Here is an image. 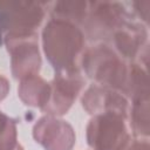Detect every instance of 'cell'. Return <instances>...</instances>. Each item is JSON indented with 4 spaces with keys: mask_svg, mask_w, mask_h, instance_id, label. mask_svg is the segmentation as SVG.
<instances>
[{
    "mask_svg": "<svg viewBox=\"0 0 150 150\" xmlns=\"http://www.w3.org/2000/svg\"><path fill=\"white\" fill-rule=\"evenodd\" d=\"M41 49L55 73L81 71L86 36L80 26L50 18L41 30Z\"/></svg>",
    "mask_w": 150,
    "mask_h": 150,
    "instance_id": "6da1fadb",
    "label": "cell"
},
{
    "mask_svg": "<svg viewBox=\"0 0 150 150\" xmlns=\"http://www.w3.org/2000/svg\"><path fill=\"white\" fill-rule=\"evenodd\" d=\"M130 62L122 59L107 42L86 48L81 59V70L93 83L115 89L123 94Z\"/></svg>",
    "mask_w": 150,
    "mask_h": 150,
    "instance_id": "7a4b0ae2",
    "label": "cell"
},
{
    "mask_svg": "<svg viewBox=\"0 0 150 150\" xmlns=\"http://www.w3.org/2000/svg\"><path fill=\"white\" fill-rule=\"evenodd\" d=\"M48 7L43 1H0V47L7 39L35 34Z\"/></svg>",
    "mask_w": 150,
    "mask_h": 150,
    "instance_id": "3957f363",
    "label": "cell"
},
{
    "mask_svg": "<svg viewBox=\"0 0 150 150\" xmlns=\"http://www.w3.org/2000/svg\"><path fill=\"white\" fill-rule=\"evenodd\" d=\"M131 19L135 18L124 2L89 1L88 13L81 28L86 39L95 43H108L114 33Z\"/></svg>",
    "mask_w": 150,
    "mask_h": 150,
    "instance_id": "277c9868",
    "label": "cell"
},
{
    "mask_svg": "<svg viewBox=\"0 0 150 150\" xmlns=\"http://www.w3.org/2000/svg\"><path fill=\"white\" fill-rule=\"evenodd\" d=\"M86 141L91 150H124L131 142L128 117L116 112L91 116L86 127Z\"/></svg>",
    "mask_w": 150,
    "mask_h": 150,
    "instance_id": "5b68a950",
    "label": "cell"
},
{
    "mask_svg": "<svg viewBox=\"0 0 150 150\" xmlns=\"http://www.w3.org/2000/svg\"><path fill=\"white\" fill-rule=\"evenodd\" d=\"M11 59V73L15 80L39 74L42 66L38 33L7 39L4 43Z\"/></svg>",
    "mask_w": 150,
    "mask_h": 150,
    "instance_id": "8992f818",
    "label": "cell"
},
{
    "mask_svg": "<svg viewBox=\"0 0 150 150\" xmlns=\"http://www.w3.org/2000/svg\"><path fill=\"white\" fill-rule=\"evenodd\" d=\"M49 84L50 96L41 111L46 112V115L61 117L74 105L84 88L86 80L81 71L55 73Z\"/></svg>",
    "mask_w": 150,
    "mask_h": 150,
    "instance_id": "52a82bcc",
    "label": "cell"
},
{
    "mask_svg": "<svg viewBox=\"0 0 150 150\" xmlns=\"http://www.w3.org/2000/svg\"><path fill=\"white\" fill-rule=\"evenodd\" d=\"M112 49L128 62H148L149 32L143 23L131 19L120 27L108 42ZM145 66V64H144Z\"/></svg>",
    "mask_w": 150,
    "mask_h": 150,
    "instance_id": "ba28073f",
    "label": "cell"
},
{
    "mask_svg": "<svg viewBox=\"0 0 150 150\" xmlns=\"http://www.w3.org/2000/svg\"><path fill=\"white\" fill-rule=\"evenodd\" d=\"M32 136L45 150H73L76 144L73 125L66 120L52 115H45L34 123Z\"/></svg>",
    "mask_w": 150,
    "mask_h": 150,
    "instance_id": "9c48e42d",
    "label": "cell"
},
{
    "mask_svg": "<svg viewBox=\"0 0 150 150\" xmlns=\"http://www.w3.org/2000/svg\"><path fill=\"white\" fill-rule=\"evenodd\" d=\"M81 105L91 116L116 112L128 117L130 101L120 91L93 83L81 95Z\"/></svg>",
    "mask_w": 150,
    "mask_h": 150,
    "instance_id": "30bf717a",
    "label": "cell"
},
{
    "mask_svg": "<svg viewBox=\"0 0 150 150\" xmlns=\"http://www.w3.org/2000/svg\"><path fill=\"white\" fill-rule=\"evenodd\" d=\"M18 96L25 105L42 110L50 96V84L39 74L26 76L19 81Z\"/></svg>",
    "mask_w": 150,
    "mask_h": 150,
    "instance_id": "8fae6325",
    "label": "cell"
},
{
    "mask_svg": "<svg viewBox=\"0 0 150 150\" xmlns=\"http://www.w3.org/2000/svg\"><path fill=\"white\" fill-rule=\"evenodd\" d=\"M123 95L130 102L149 98V77L146 66L138 62H130Z\"/></svg>",
    "mask_w": 150,
    "mask_h": 150,
    "instance_id": "7c38bea8",
    "label": "cell"
},
{
    "mask_svg": "<svg viewBox=\"0 0 150 150\" xmlns=\"http://www.w3.org/2000/svg\"><path fill=\"white\" fill-rule=\"evenodd\" d=\"M49 6L52 19L67 21L82 27L88 13L89 1H55L49 4Z\"/></svg>",
    "mask_w": 150,
    "mask_h": 150,
    "instance_id": "4fadbf2b",
    "label": "cell"
},
{
    "mask_svg": "<svg viewBox=\"0 0 150 150\" xmlns=\"http://www.w3.org/2000/svg\"><path fill=\"white\" fill-rule=\"evenodd\" d=\"M128 124L135 138H149L150 134V104L148 100L130 102Z\"/></svg>",
    "mask_w": 150,
    "mask_h": 150,
    "instance_id": "5bb4252c",
    "label": "cell"
},
{
    "mask_svg": "<svg viewBox=\"0 0 150 150\" xmlns=\"http://www.w3.org/2000/svg\"><path fill=\"white\" fill-rule=\"evenodd\" d=\"M18 142V122L0 110V150H13Z\"/></svg>",
    "mask_w": 150,
    "mask_h": 150,
    "instance_id": "9a60e30c",
    "label": "cell"
},
{
    "mask_svg": "<svg viewBox=\"0 0 150 150\" xmlns=\"http://www.w3.org/2000/svg\"><path fill=\"white\" fill-rule=\"evenodd\" d=\"M129 5L132 8V9H129V11H130L131 15L135 18V20L148 27V25H149V14H150V1L149 0L131 1Z\"/></svg>",
    "mask_w": 150,
    "mask_h": 150,
    "instance_id": "2e32d148",
    "label": "cell"
},
{
    "mask_svg": "<svg viewBox=\"0 0 150 150\" xmlns=\"http://www.w3.org/2000/svg\"><path fill=\"white\" fill-rule=\"evenodd\" d=\"M124 150H150L149 138H134Z\"/></svg>",
    "mask_w": 150,
    "mask_h": 150,
    "instance_id": "e0dca14e",
    "label": "cell"
},
{
    "mask_svg": "<svg viewBox=\"0 0 150 150\" xmlns=\"http://www.w3.org/2000/svg\"><path fill=\"white\" fill-rule=\"evenodd\" d=\"M9 90H11V83L8 79L0 74V102L7 97V95L9 94Z\"/></svg>",
    "mask_w": 150,
    "mask_h": 150,
    "instance_id": "ac0fdd59",
    "label": "cell"
},
{
    "mask_svg": "<svg viewBox=\"0 0 150 150\" xmlns=\"http://www.w3.org/2000/svg\"><path fill=\"white\" fill-rule=\"evenodd\" d=\"M13 150H25V149H23V146H22V145L19 143V144H18V145H16V146L13 149Z\"/></svg>",
    "mask_w": 150,
    "mask_h": 150,
    "instance_id": "d6986e66",
    "label": "cell"
}]
</instances>
